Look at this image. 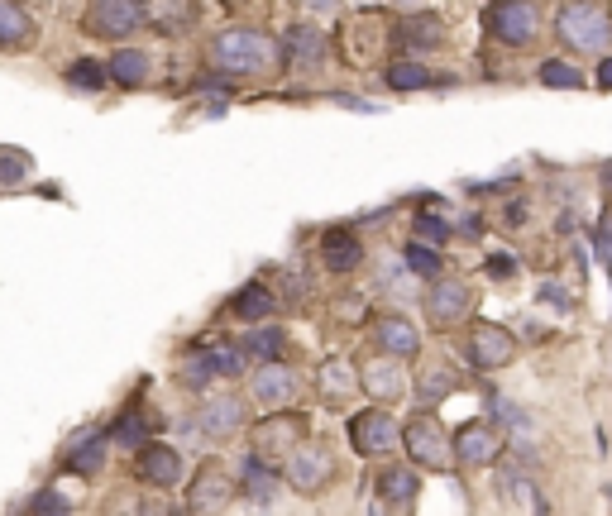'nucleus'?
I'll return each instance as SVG.
<instances>
[{
  "label": "nucleus",
  "mask_w": 612,
  "mask_h": 516,
  "mask_svg": "<svg viewBox=\"0 0 612 516\" xmlns=\"http://www.w3.org/2000/svg\"><path fill=\"white\" fill-rule=\"evenodd\" d=\"M211 63L230 77H273L283 67V48L273 34L249 29V24H230L211 39Z\"/></svg>",
  "instance_id": "1"
},
{
  "label": "nucleus",
  "mask_w": 612,
  "mask_h": 516,
  "mask_svg": "<svg viewBox=\"0 0 612 516\" xmlns=\"http://www.w3.org/2000/svg\"><path fill=\"white\" fill-rule=\"evenodd\" d=\"M555 34H560V43L574 48V53H603L612 39V10L608 5H589V0L560 5V10H555Z\"/></svg>",
  "instance_id": "2"
},
{
  "label": "nucleus",
  "mask_w": 612,
  "mask_h": 516,
  "mask_svg": "<svg viewBox=\"0 0 612 516\" xmlns=\"http://www.w3.org/2000/svg\"><path fill=\"white\" fill-rule=\"evenodd\" d=\"M402 445L412 454V464H421V469L445 473L455 464V435H445L436 416H416L412 426L402 430Z\"/></svg>",
  "instance_id": "3"
},
{
  "label": "nucleus",
  "mask_w": 612,
  "mask_h": 516,
  "mask_svg": "<svg viewBox=\"0 0 612 516\" xmlns=\"http://www.w3.org/2000/svg\"><path fill=\"white\" fill-rule=\"evenodd\" d=\"M350 445L364 459H383L402 445V426H397V416H388V407H369L350 416Z\"/></svg>",
  "instance_id": "4"
},
{
  "label": "nucleus",
  "mask_w": 612,
  "mask_h": 516,
  "mask_svg": "<svg viewBox=\"0 0 612 516\" xmlns=\"http://www.w3.org/2000/svg\"><path fill=\"white\" fill-rule=\"evenodd\" d=\"M240 368H244L240 349H230V344H201V349H192L182 359V383L206 387V383H216V378H240Z\"/></svg>",
  "instance_id": "5"
},
{
  "label": "nucleus",
  "mask_w": 612,
  "mask_h": 516,
  "mask_svg": "<svg viewBox=\"0 0 612 516\" xmlns=\"http://www.w3.org/2000/svg\"><path fill=\"white\" fill-rule=\"evenodd\" d=\"M483 20H488L493 39L512 43V48H526V43L536 39V29H541V10L526 5V0H503V5H488Z\"/></svg>",
  "instance_id": "6"
},
{
  "label": "nucleus",
  "mask_w": 612,
  "mask_h": 516,
  "mask_svg": "<svg viewBox=\"0 0 612 516\" xmlns=\"http://www.w3.org/2000/svg\"><path fill=\"white\" fill-rule=\"evenodd\" d=\"M144 20H149V5H134V0H96V5H87L91 39H125Z\"/></svg>",
  "instance_id": "7"
},
{
  "label": "nucleus",
  "mask_w": 612,
  "mask_h": 516,
  "mask_svg": "<svg viewBox=\"0 0 612 516\" xmlns=\"http://www.w3.org/2000/svg\"><path fill=\"white\" fill-rule=\"evenodd\" d=\"M469 364L483 368V373H493V368H507L512 359H517V340H512V330H503V325L493 321H479L474 330H469Z\"/></svg>",
  "instance_id": "8"
},
{
  "label": "nucleus",
  "mask_w": 612,
  "mask_h": 516,
  "mask_svg": "<svg viewBox=\"0 0 612 516\" xmlns=\"http://www.w3.org/2000/svg\"><path fill=\"white\" fill-rule=\"evenodd\" d=\"M306 440V421L302 416H268L254 426V459H292V454L302 450Z\"/></svg>",
  "instance_id": "9"
},
{
  "label": "nucleus",
  "mask_w": 612,
  "mask_h": 516,
  "mask_svg": "<svg viewBox=\"0 0 612 516\" xmlns=\"http://www.w3.org/2000/svg\"><path fill=\"white\" fill-rule=\"evenodd\" d=\"M469 311H474V292H469V282H459V278L431 282V292H426V316H431V325L450 330V325H459Z\"/></svg>",
  "instance_id": "10"
},
{
  "label": "nucleus",
  "mask_w": 612,
  "mask_h": 516,
  "mask_svg": "<svg viewBox=\"0 0 612 516\" xmlns=\"http://www.w3.org/2000/svg\"><path fill=\"white\" fill-rule=\"evenodd\" d=\"M498 454H503V430L488 426V421H469V426L455 430V459L459 464H469V469H488V464H498Z\"/></svg>",
  "instance_id": "11"
},
{
  "label": "nucleus",
  "mask_w": 612,
  "mask_h": 516,
  "mask_svg": "<svg viewBox=\"0 0 612 516\" xmlns=\"http://www.w3.org/2000/svg\"><path fill=\"white\" fill-rule=\"evenodd\" d=\"M230 493H235L230 473L220 464H201L197 478H192V493H187V507H192V516H216L230 502Z\"/></svg>",
  "instance_id": "12"
},
{
  "label": "nucleus",
  "mask_w": 612,
  "mask_h": 516,
  "mask_svg": "<svg viewBox=\"0 0 612 516\" xmlns=\"http://www.w3.org/2000/svg\"><path fill=\"white\" fill-rule=\"evenodd\" d=\"M330 473H335V464H330V454L321 445H302V450L287 459V483L302 488V493H321L330 483Z\"/></svg>",
  "instance_id": "13"
},
{
  "label": "nucleus",
  "mask_w": 612,
  "mask_h": 516,
  "mask_svg": "<svg viewBox=\"0 0 612 516\" xmlns=\"http://www.w3.org/2000/svg\"><path fill=\"white\" fill-rule=\"evenodd\" d=\"M359 383H364V392H369V397H378L383 407H388V402H397V397L407 392V373H402V359H388V354L369 359V364L359 368Z\"/></svg>",
  "instance_id": "14"
},
{
  "label": "nucleus",
  "mask_w": 612,
  "mask_h": 516,
  "mask_svg": "<svg viewBox=\"0 0 612 516\" xmlns=\"http://www.w3.org/2000/svg\"><path fill=\"white\" fill-rule=\"evenodd\" d=\"M297 373L292 368H283V364H268V368H259L254 378H249V392H254V402L259 407H268V411H278V407H287L292 397H297Z\"/></svg>",
  "instance_id": "15"
},
{
  "label": "nucleus",
  "mask_w": 612,
  "mask_h": 516,
  "mask_svg": "<svg viewBox=\"0 0 612 516\" xmlns=\"http://www.w3.org/2000/svg\"><path fill=\"white\" fill-rule=\"evenodd\" d=\"M321 263H326L330 273H354L364 263V244H359V235H354L350 225H330L326 235H321Z\"/></svg>",
  "instance_id": "16"
},
{
  "label": "nucleus",
  "mask_w": 612,
  "mask_h": 516,
  "mask_svg": "<svg viewBox=\"0 0 612 516\" xmlns=\"http://www.w3.org/2000/svg\"><path fill=\"white\" fill-rule=\"evenodd\" d=\"M373 340H378V349L388 359H412L416 349H421V330L407 316H378L373 321Z\"/></svg>",
  "instance_id": "17"
},
{
  "label": "nucleus",
  "mask_w": 612,
  "mask_h": 516,
  "mask_svg": "<svg viewBox=\"0 0 612 516\" xmlns=\"http://www.w3.org/2000/svg\"><path fill=\"white\" fill-rule=\"evenodd\" d=\"M134 469H139V478L149 488H173L177 478H182V454L173 445H144L139 459H134Z\"/></svg>",
  "instance_id": "18"
},
{
  "label": "nucleus",
  "mask_w": 612,
  "mask_h": 516,
  "mask_svg": "<svg viewBox=\"0 0 612 516\" xmlns=\"http://www.w3.org/2000/svg\"><path fill=\"white\" fill-rule=\"evenodd\" d=\"M359 387H364L359 383V368L345 364V359H326L321 373H316V392H321V402H326V407H345Z\"/></svg>",
  "instance_id": "19"
},
{
  "label": "nucleus",
  "mask_w": 612,
  "mask_h": 516,
  "mask_svg": "<svg viewBox=\"0 0 612 516\" xmlns=\"http://www.w3.org/2000/svg\"><path fill=\"white\" fill-rule=\"evenodd\" d=\"M283 58L292 67H321L326 63V34L316 24H292L283 34Z\"/></svg>",
  "instance_id": "20"
},
{
  "label": "nucleus",
  "mask_w": 612,
  "mask_h": 516,
  "mask_svg": "<svg viewBox=\"0 0 612 516\" xmlns=\"http://www.w3.org/2000/svg\"><path fill=\"white\" fill-rule=\"evenodd\" d=\"M197 426L211 435V440H230L235 430H244V402L240 397H211L206 407H201Z\"/></svg>",
  "instance_id": "21"
},
{
  "label": "nucleus",
  "mask_w": 612,
  "mask_h": 516,
  "mask_svg": "<svg viewBox=\"0 0 612 516\" xmlns=\"http://www.w3.org/2000/svg\"><path fill=\"white\" fill-rule=\"evenodd\" d=\"M416 493H421L416 469H402V464H383V469H378V497H383V502H393V507H412Z\"/></svg>",
  "instance_id": "22"
},
{
  "label": "nucleus",
  "mask_w": 612,
  "mask_h": 516,
  "mask_svg": "<svg viewBox=\"0 0 612 516\" xmlns=\"http://www.w3.org/2000/svg\"><path fill=\"white\" fill-rule=\"evenodd\" d=\"M149 53L144 48H115L110 53V63H106V72H110V82L115 86H144L149 82Z\"/></svg>",
  "instance_id": "23"
},
{
  "label": "nucleus",
  "mask_w": 612,
  "mask_h": 516,
  "mask_svg": "<svg viewBox=\"0 0 612 516\" xmlns=\"http://www.w3.org/2000/svg\"><path fill=\"white\" fill-rule=\"evenodd\" d=\"M273 306H278V297H273V287H263V282L240 287L235 301H230V311H235L240 321H249V325H263L268 316H273Z\"/></svg>",
  "instance_id": "24"
},
{
  "label": "nucleus",
  "mask_w": 612,
  "mask_h": 516,
  "mask_svg": "<svg viewBox=\"0 0 612 516\" xmlns=\"http://www.w3.org/2000/svg\"><path fill=\"white\" fill-rule=\"evenodd\" d=\"M101 464H106V440H101V430H82L77 440H72V454H67V469L77 473H101Z\"/></svg>",
  "instance_id": "25"
},
{
  "label": "nucleus",
  "mask_w": 612,
  "mask_h": 516,
  "mask_svg": "<svg viewBox=\"0 0 612 516\" xmlns=\"http://www.w3.org/2000/svg\"><path fill=\"white\" fill-rule=\"evenodd\" d=\"M34 39V20L15 0H0V48H24Z\"/></svg>",
  "instance_id": "26"
},
{
  "label": "nucleus",
  "mask_w": 612,
  "mask_h": 516,
  "mask_svg": "<svg viewBox=\"0 0 612 516\" xmlns=\"http://www.w3.org/2000/svg\"><path fill=\"white\" fill-rule=\"evenodd\" d=\"M283 340H287V335L278 330V325H254V330L244 335L240 354H254V359L268 368V364H278V354H283Z\"/></svg>",
  "instance_id": "27"
},
{
  "label": "nucleus",
  "mask_w": 612,
  "mask_h": 516,
  "mask_svg": "<svg viewBox=\"0 0 612 516\" xmlns=\"http://www.w3.org/2000/svg\"><path fill=\"white\" fill-rule=\"evenodd\" d=\"M393 39L402 43V48H421V53H426V48H440V39H445V34H440V24L431 20V15H412V20L397 24Z\"/></svg>",
  "instance_id": "28"
},
{
  "label": "nucleus",
  "mask_w": 612,
  "mask_h": 516,
  "mask_svg": "<svg viewBox=\"0 0 612 516\" xmlns=\"http://www.w3.org/2000/svg\"><path fill=\"white\" fill-rule=\"evenodd\" d=\"M149 426H153V416H144V411H125V416L110 426V440H115L120 450H144V445H153Z\"/></svg>",
  "instance_id": "29"
},
{
  "label": "nucleus",
  "mask_w": 612,
  "mask_h": 516,
  "mask_svg": "<svg viewBox=\"0 0 612 516\" xmlns=\"http://www.w3.org/2000/svg\"><path fill=\"white\" fill-rule=\"evenodd\" d=\"M244 493H249V502H259V507H268L278 497V478H273V469L263 459H244Z\"/></svg>",
  "instance_id": "30"
},
{
  "label": "nucleus",
  "mask_w": 612,
  "mask_h": 516,
  "mask_svg": "<svg viewBox=\"0 0 612 516\" xmlns=\"http://www.w3.org/2000/svg\"><path fill=\"white\" fill-rule=\"evenodd\" d=\"M383 82L393 86V91H421V86L436 82V72L426 63H393V67H383Z\"/></svg>",
  "instance_id": "31"
},
{
  "label": "nucleus",
  "mask_w": 612,
  "mask_h": 516,
  "mask_svg": "<svg viewBox=\"0 0 612 516\" xmlns=\"http://www.w3.org/2000/svg\"><path fill=\"white\" fill-rule=\"evenodd\" d=\"M402 258H407V268H412L416 278H431V282H440V254L436 249H431V244H407V249H402Z\"/></svg>",
  "instance_id": "32"
},
{
  "label": "nucleus",
  "mask_w": 612,
  "mask_h": 516,
  "mask_svg": "<svg viewBox=\"0 0 612 516\" xmlns=\"http://www.w3.org/2000/svg\"><path fill=\"white\" fill-rule=\"evenodd\" d=\"M110 82V72L101 63H91V58H77V63L67 67V86H77V91H101Z\"/></svg>",
  "instance_id": "33"
},
{
  "label": "nucleus",
  "mask_w": 612,
  "mask_h": 516,
  "mask_svg": "<svg viewBox=\"0 0 612 516\" xmlns=\"http://www.w3.org/2000/svg\"><path fill=\"white\" fill-rule=\"evenodd\" d=\"M455 392V373H445V368H431V373H421V383H416V397H421V407H431L440 397H450Z\"/></svg>",
  "instance_id": "34"
},
{
  "label": "nucleus",
  "mask_w": 612,
  "mask_h": 516,
  "mask_svg": "<svg viewBox=\"0 0 612 516\" xmlns=\"http://www.w3.org/2000/svg\"><path fill=\"white\" fill-rule=\"evenodd\" d=\"M536 77H541L546 86H565V91H579V86H584V72H579V67H569V63H560V58H546Z\"/></svg>",
  "instance_id": "35"
},
{
  "label": "nucleus",
  "mask_w": 612,
  "mask_h": 516,
  "mask_svg": "<svg viewBox=\"0 0 612 516\" xmlns=\"http://www.w3.org/2000/svg\"><path fill=\"white\" fill-rule=\"evenodd\" d=\"M29 153H20V149H0V187H15V182H24L29 177Z\"/></svg>",
  "instance_id": "36"
},
{
  "label": "nucleus",
  "mask_w": 612,
  "mask_h": 516,
  "mask_svg": "<svg viewBox=\"0 0 612 516\" xmlns=\"http://www.w3.org/2000/svg\"><path fill=\"white\" fill-rule=\"evenodd\" d=\"M450 239V225L440 215H416V244H445Z\"/></svg>",
  "instance_id": "37"
},
{
  "label": "nucleus",
  "mask_w": 612,
  "mask_h": 516,
  "mask_svg": "<svg viewBox=\"0 0 612 516\" xmlns=\"http://www.w3.org/2000/svg\"><path fill=\"white\" fill-rule=\"evenodd\" d=\"M67 512H72V507H67V502L53 493V488H44V493L34 497V516H67Z\"/></svg>",
  "instance_id": "38"
},
{
  "label": "nucleus",
  "mask_w": 612,
  "mask_h": 516,
  "mask_svg": "<svg viewBox=\"0 0 612 516\" xmlns=\"http://www.w3.org/2000/svg\"><path fill=\"white\" fill-rule=\"evenodd\" d=\"M512 273H517V263H512V258H507V254H493V258H488V278L507 282V278H512Z\"/></svg>",
  "instance_id": "39"
},
{
  "label": "nucleus",
  "mask_w": 612,
  "mask_h": 516,
  "mask_svg": "<svg viewBox=\"0 0 612 516\" xmlns=\"http://www.w3.org/2000/svg\"><path fill=\"white\" fill-rule=\"evenodd\" d=\"M541 301H546V306H569V297H565V287H541Z\"/></svg>",
  "instance_id": "40"
},
{
  "label": "nucleus",
  "mask_w": 612,
  "mask_h": 516,
  "mask_svg": "<svg viewBox=\"0 0 612 516\" xmlns=\"http://www.w3.org/2000/svg\"><path fill=\"white\" fill-rule=\"evenodd\" d=\"M526 220V206L522 201H512V206H507V225H512V230H517V225H522Z\"/></svg>",
  "instance_id": "41"
},
{
  "label": "nucleus",
  "mask_w": 612,
  "mask_h": 516,
  "mask_svg": "<svg viewBox=\"0 0 612 516\" xmlns=\"http://www.w3.org/2000/svg\"><path fill=\"white\" fill-rule=\"evenodd\" d=\"M598 86H603V91H612V58H603V63H598Z\"/></svg>",
  "instance_id": "42"
}]
</instances>
